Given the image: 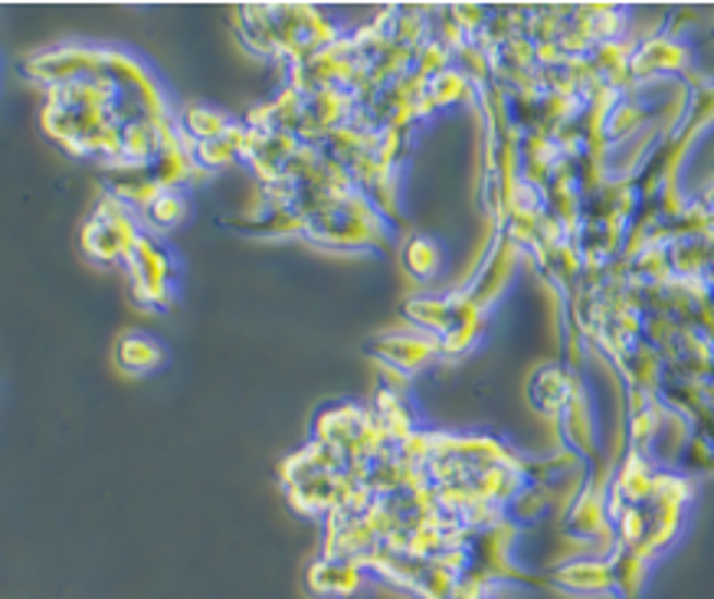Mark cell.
<instances>
[{
    "label": "cell",
    "instance_id": "obj_1",
    "mask_svg": "<svg viewBox=\"0 0 714 599\" xmlns=\"http://www.w3.org/2000/svg\"><path fill=\"white\" fill-rule=\"evenodd\" d=\"M557 583L567 592H577V596H603V592L616 589L613 566L603 563V560H573L557 573Z\"/></svg>",
    "mask_w": 714,
    "mask_h": 599
}]
</instances>
